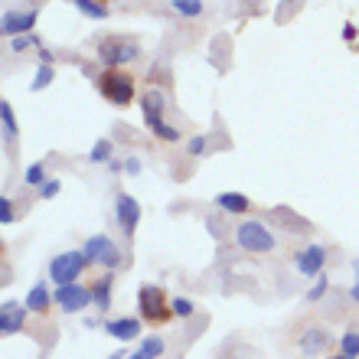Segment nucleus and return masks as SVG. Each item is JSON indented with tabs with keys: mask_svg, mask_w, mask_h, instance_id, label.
Returning a JSON list of instances; mask_svg holds the SVG:
<instances>
[{
	"mask_svg": "<svg viewBox=\"0 0 359 359\" xmlns=\"http://www.w3.org/2000/svg\"><path fill=\"white\" fill-rule=\"evenodd\" d=\"M98 92L108 104L114 108H128L134 102V95H137V86H134V79L121 69H104L102 76H98Z\"/></svg>",
	"mask_w": 359,
	"mask_h": 359,
	"instance_id": "f257e3e1",
	"label": "nucleus"
},
{
	"mask_svg": "<svg viewBox=\"0 0 359 359\" xmlns=\"http://www.w3.org/2000/svg\"><path fill=\"white\" fill-rule=\"evenodd\" d=\"M163 104H167V98H163V92H157V88H151V92L141 95V108H144V124L151 128L161 141H180V131L173 128V124L163 121Z\"/></svg>",
	"mask_w": 359,
	"mask_h": 359,
	"instance_id": "f03ea898",
	"label": "nucleus"
},
{
	"mask_svg": "<svg viewBox=\"0 0 359 359\" xmlns=\"http://www.w3.org/2000/svg\"><path fill=\"white\" fill-rule=\"evenodd\" d=\"M137 304H141V317L147 323H167L173 317V307L167 304V294L154 284H144L137 291Z\"/></svg>",
	"mask_w": 359,
	"mask_h": 359,
	"instance_id": "7ed1b4c3",
	"label": "nucleus"
},
{
	"mask_svg": "<svg viewBox=\"0 0 359 359\" xmlns=\"http://www.w3.org/2000/svg\"><path fill=\"white\" fill-rule=\"evenodd\" d=\"M98 56L108 69H118L124 62H134V59L141 56V46L134 43V39H124V36H108L102 39V46H98Z\"/></svg>",
	"mask_w": 359,
	"mask_h": 359,
	"instance_id": "20e7f679",
	"label": "nucleus"
},
{
	"mask_svg": "<svg viewBox=\"0 0 359 359\" xmlns=\"http://www.w3.org/2000/svg\"><path fill=\"white\" fill-rule=\"evenodd\" d=\"M236 242H238V248H245V252H274V245H278V238H274L262 222H255V219H245V222L236 229Z\"/></svg>",
	"mask_w": 359,
	"mask_h": 359,
	"instance_id": "39448f33",
	"label": "nucleus"
},
{
	"mask_svg": "<svg viewBox=\"0 0 359 359\" xmlns=\"http://www.w3.org/2000/svg\"><path fill=\"white\" fill-rule=\"evenodd\" d=\"M86 252H62L49 262V278L56 284H72L79 274L86 271Z\"/></svg>",
	"mask_w": 359,
	"mask_h": 359,
	"instance_id": "423d86ee",
	"label": "nucleus"
},
{
	"mask_svg": "<svg viewBox=\"0 0 359 359\" xmlns=\"http://www.w3.org/2000/svg\"><path fill=\"white\" fill-rule=\"evenodd\" d=\"M53 301L66 313H79V311H86L88 304H95V297H92V287H82V284L72 281V284H56Z\"/></svg>",
	"mask_w": 359,
	"mask_h": 359,
	"instance_id": "0eeeda50",
	"label": "nucleus"
},
{
	"mask_svg": "<svg viewBox=\"0 0 359 359\" xmlns=\"http://www.w3.org/2000/svg\"><path fill=\"white\" fill-rule=\"evenodd\" d=\"M86 258L88 262H98V265H104V268H118L121 265V252L114 248V242L108 236H92L86 242Z\"/></svg>",
	"mask_w": 359,
	"mask_h": 359,
	"instance_id": "6e6552de",
	"label": "nucleus"
},
{
	"mask_svg": "<svg viewBox=\"0 0 359 359\" xmlns=\"http://www.w3.org/2000/svg\"><path fill=\"white\" fill-rule=\"evenodd\" d=\"M114 216H118V222H121L124 236H134V229H137V222H141V203L134 196H128V193H121V196L114 199Z\"/></svg>",
	"mask_w": 359,
	"mask_h": 359,
	"instance_id": "1a4fd4ad",
	"label": "nucleus"
},
{
	"mask_svg": "<svg viewBox=\"0 0 359 359\" xmlns=\"http://www.w3.org/2000/svg\"><path fill=\"white\" fill-rule=\"evenodd\" d=\"M141 320H144V317H114V320L104 323V330L111 333L114 340L131 343L134 337H141Z\"/></svg>",
	"mask_w": 359,
	"mask_h": 359,
	"instance_id": "9d476101",
	"label": "nucleus"
},
{
	"mask_svg": "<svg viewBox=\"0 0 359 359\" xmlns=\"http://www.w3.org/2000/svg\"><path fill=\"white\" fill-rule=\"evenodd\" d=\"M4 33L7 36H23V33H29V29L36 27V13L33 10H27V13H20V10H10V13H4Z\"/></svg>",
	"mask_w": 359,
	"mask_h": 359,
	"instance_id": "9b49d317",
	"label": "nucleus"
},
{
	"mask_svg": "<svg viewBox=\"0 0 359 359\" xmlns=\"http://www.w3.org/2000/svg\"><path fill=\"white\" fill-rule=\"evenodd\" d=\"M323 262H327V248L323 245H307L297 255V271L307 274V278H313V274L323 271Z\"/></svg>",
	"mask_w": 359,
	"mask_h": 359,
	"instance_id": "f8f14e48",
	"label": "nucleus"
},
{
	"mask_svg": "<svg viewBox=\"0 0 359 359\" xmlns=\"http://www.w3.org/2000/svg\"><path fill=\"white\" fill-rule=\"evenodd\" d=\"M23 330V307L13 301L4 304V311H0V333L4 337H13V333Z\"/></svg>",
	"mask_w": 359,
	"mask_h": 359,
	"instance_id": "ddd939ff",
	"label": "nucleus"
},
{
	"mask_svg": "<svg viewBox=\"0 0 359 359\" xmlns=\"http://www.w3.org/2000/svg\"><path fill=\"white\" fill-rule=\"evenodd\" d=\"M216 206L222 209V212H229V216H245L248 209H252V203H248L242 193H219Z\"/></svg>",
	"mask_w": 359,
	"mask_h": 359,
	"instance_id": "4468645a",
	"label": "nucleus"
},
{
	"mask_svg": "<svg viewBox=\"0 0 359 359\" xmlns=\"http://www.w3.org/2000/svg\"><path fill=\"white\" fill-rule=\"evenodd\" d=\"M297 343H301V353H304V356H317V353H320L330 340H327V330H317V327H313V330H307Z\"/></svg>",
	"mask_w": 359,
	"mask_h": 359,
	"instance_id": "2eb2a0df",
	"label": "nucleus"
},
{
	"mask_svg": "<svg viewBox=\"0 0 359 359\" xmlns=\"http://www.w3.org/2000/svg\"><path fill=\"white\" fill-rule=\"evenodd\" d=\"M46 307H49V291H46V284H43V281H36L27 291V311L46 313Z\"/></svg>",
	"mask_w": 359,
	"mask_h": 359,
	"instance_id": "dca6fc26",
	"label": "nucleus"
},
{
	"mask_svg": "<svg viewBox=\"0 0 359 359\" xmlns=\"http://www.w3.org/2000/svg\"><path fill=\"white\" fill-rule=\"evenodd\" d=\"M92 297L98 311H108L111 307V278H102V281L92 284Z\"/></svg>",
	"mask_w": 359,
	"mask_h": 359,
	"instance_id": "f3484780",
	"label": "nucleus"
},
{
	"mask_svg": "<svg viewBox=\"0 0 359 359\" xmlns=\"http://www.w3.org/2000/svg\"><path fill=\"white\" fill-rule=\"evenodd\" d=\"M0 131H4V137H7V141H13V137H17V118H13V111H10V102L0 104Z\"/></svg>",
	"mask_w": 359,
	"mask_h": 359,
	"instance_id": "a211bd4d",
	"label": "nucleus"
},
{
	"mask_svg": "<svg viewBox=\"0 0 359 359\" xmlns=\"http://www.w3.org/2000/svg\"><path fill=\"white\" fill-rule=\"evenodd\" d=\"M76 7H79V13H86V17H92V20H104V17H108V7H104V4H98V0H76Z\"/></svg>",
	"mask_w": 359,
	"mask_h": 359,
	"instance_id": "6ab92c4d",
	"label": "nucleus"
},
{
	"mask_svg": "<svg viewBox=\"0 0 359 359\" xmlns=\"http://www.w3.org/2000/svg\"><path fill=\"white\" fill-rule=\"evenodd\" d=\"M170 7L180 17H199L203 13V0H170Z\"/></svg>",
	"mask_w": 359,
	"mask_h": 359,
	"instance_id": "aec40b11",
	"label": "nucleus"
},
{
	"mask_svg": "<svg viewBox=\"0 0 359 359\" xmlns=\"http://www.w3.org/2000/svg\"><path fill=\"white\" fill-rule=\"evenodd\" d=\"M104 161H111V141H98L88 151V163H104Z\"/></svg>",
	"mask_w": 359,
	"mask_h": 359,
	"instance_id": "412c9836",
	"label": "nucleus"
},
{
	"mask_svg": "<svg viewBox=\"0 0 359 359\" xmlns=\"http://www.w3.org/2000/svg\"><path fill=\"white\" fill-rule=\"evenodd\" d=\"M23 180H27V187H43V183H46V167H43V163H33V167H27Z\"/></svg>",
	"mask_w": 359,
	"mask_h": 359,
	"instance_id": "4be33fe9",
	"label": "nucleus"
},
{
	"mask_svg": "<svg viewBox=\"0 0 359 359\" xmlns=\"http://www.w3.org/2000/svg\"><path fill=\"white\" fill-rule=\"evenodd\" d=\"M49 82H53V66H49V62H43V66H39V72H36V79L29 82V88H33V92H43Z\"/></svg>",
	"mask_w": 359,
	"mask_h": 359,
	"instance_id": "5701e85b",
	"label": "nucleus"
},
{
	"mask_svg": "<svg viewBox=\"0 0 359 359\" xmlns=\"http://www.w3.org/2000/svg\"><path fill=\"white\" fill-rule=\"evenodd\" d=\"M340 353H346L350 359H359V333H343Z\"/></svg>",
	"mask_w": 359,
	"mask_h": 359,
	"instance_id": "b1692460",
	"label": "nucleus"
},
{
	"mask_svg": "<svg viewBox=\"0 0 359 359\" xmlns=\"http://www.w3.org/2000/svg\"><path fill=\"white\" fill-rule=\"evenodd\" d=\"M163 350H167V343H163L161 337H147V340L141 343V353H147V356H151V359H157Z\"/></svg>",
	"mask_w": 359,
	"mask_h": 359,
	"instance_id": "393cba45",
	"label": "nucleus"
},
{
	"mask_svg": "<svg viewBox=\"0 0 359 359\" xmlns=\"http://www.w3.org/2000/svg\"><path fill=\"white\" fill-rule=\"evenodd\" d=\"M170 307H173V317H189V313H193V304H189L187 297H173Z\"/></svg>",
	"mask_w": 359,
	"mask_h": 359,
	"instance_id": "a878e982",
	"label": "nucleus"
},
{
	"mask_svg": "<svg viewBox=\"0 0 359 359\" xmlns=\"http://www.w3.org/2000/svg\"><path fill=\"white\" fill-rule=\"evenodd\" d=\"M29 46H39V39L36 36H13V43H10L13 53H23V49H29Z\"/></svg>",
	"mask_w": 359,
	"mask_h": 359,
	"instance_id": "bb28decb",
	"label": "nucleus"
},
{
	"mask_svg": "<svg viewBox=\"0 0 359 359\" xmlns=\"http://www.w3.org/2000/svg\"><path fill=\"white\" fill-rule=\"evenodd\" d=\"M13 219H17V216H13V203L4 196V199H0V222H4V226H10Z\"/></svg>",
	"mask_w": 359,
	"mask_h": 359,
	"instance_id": "cd10ccee",
	"label": "nucleus"
},
{
	"mask_svg": "<svg viewBox=\"0 0 359 359\" xmlns=\"http://www.w3.org/2000/svg\"><path fill=\"white\" fill-rule=\"evenodd\" d=\"M327 287H330V281H327V278H320V281H317L311 291H307V301H320L323 294H327Z\"/></svg>",
	"mask_w": 359,
	"mask_h": 359,
	"instance_id": "c85d7f7f",
	"label": "nucleus"
},
{
	"mask_svg": "<svg viewBox=\"0 0 359 359\" xmlns=\"http://www.w3.org/2000/svg\"><path fill=\"white\" fill-rule=\"evenodd\" d=\"M187 151H189V157H199V154L206 151V137H203V134H196V137L187 144Z\"/></svg>",
	"mask_w": 359,
	"mask_h": 359,
	"instance_id": "c756f323",
	"label": "nucleus"
},
{
	"mask_svg": "<svg viewBox=\"0 0 359 359\" xmlns=\"http://www.w3.org/2000/svg\"><path fill=\"white\" fill-rule=\"evenodd\" d=\"M59 187H62L59 180H46V183H43V189H39V196H43V199H53L59 193Z\"/></svg>",
	"mask_w": 359,
	"mask_h": 359,
	"instance_id": "7c9ffc66",
	"label": "nucleus"
},
{
	"mask_svg": "<svg viewBox=\"0 0 359 359\" xmlns=\"http://www.w3.org/2000/svg\"><path fill=\"white\" fill-rule=\"evenodd\" d=\"M124 173H128V177H137V173H141V161H137V157H128V161H124Z\"/></svg>",
	"mask_w": 359,
	"mask_h": 359,
	"instance_id": "2f4dec72",
	"label": "nucleus"
},
{
	"mask_svg": "<svg viewBox=\"0 0 359 359\" xmlns=\"http://www.w3.org/2000/svg\"><path fill=\"white\" fill-rule=\"evenodd\" d=\"M343 39H346V43H350V39H356V27H353V23H346V27H343Z\"/></svg>",
	"mask_w": 359,
	"mask_h": 359,
	"instance_id": "473e14b6",
	"label": "nucleus"
},
{
	"mask_svg": "<svg viewBox=\"0 0 359 359\" xmlns=\"http://www.w3.org/2000/svg\"><path fill=\"white\" fill-rule=\"evenodd\" d=\"M39 59H43V62H49V66H53V53H49V49H43V46H39Z\"/></svg>",
	"mask_w": 359,
	"mask_h": 359,
	"instance_id": "72a5a7b5",
	"label": "nucleus"
},
{
	"mask_svg": "<svg viewBox=\"0 0 359 359\" xmlns=\"http://www.w3.org/2000/svg\"><path fill=\"white\" fill-rule=\"evenodd\" d=\"M350 297L359 304V278H356V284H353V287H350Z\"/></svg>",
	"mask_w": 359,
	"mask_h": 359,
	"instance_id": "f704fd0d",
	"label": "nucleus"
},
{
	"mask_svg": "<svg viewBox=\"0 0 359 359\" xmlns=\"http://www.w3.org/2000/svg\"><path fill=\"white\" fill-rule=\"evenodd\" d=\"M128 359H151V356H147V353H141V350H137V353H134V356H128Z\"/></svg>",
	"mask_w": 359,
	"mask_h": 359,
	"instance_id": "c9c22d12",
	"label": "nucleus"
},
{
	"mask_svg": "<svg viewBox=\"0 0 359 359\" xmlns=\"http://www.w3.org/2000/svg\"><path fill=\"white\" fill-rule=\"evenodd\" d=\"M327 359H350L346 353H337V356H327Z\"/></svg>",
	"mask_w": 359,
	"mask_h": 359,
	"instance_id": "e433bc0d",
	"label": "nucleus"
},
{
	"mask_svg": "<svg viewBox=\"0 0 359 359\" xmlns=\"http://www.w3.org/2000/svg\"><path fill=\"white\" fill-rule=\"evenodd\" d=\"M108 359H121V356H118V353H114V356H108Z\"/></svg>",
	"mask_w": 359,
	"mask_h": 359,
	"instance_id": "4c0bfd02",
	"label": "nucleus"
}]
</instances>
